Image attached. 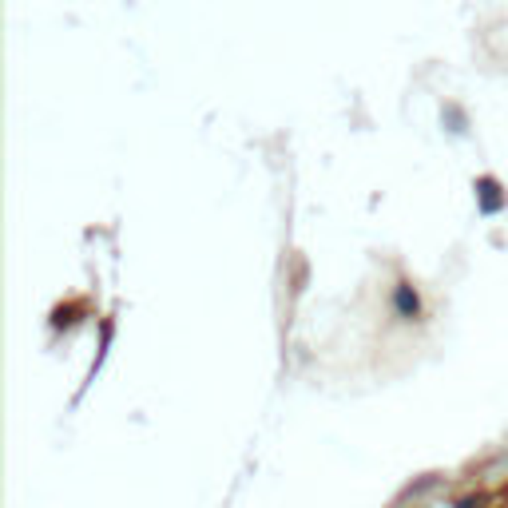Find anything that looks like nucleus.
Here are the masks:
<instances>
[{"label":"nucleus","mask_w":508,"mask_h":508,"mask_svg":"<svg viewBox=\"0 0 508 508\" xmlns=\"http://www.w3.org/2000/svg\"><path fill=\"white\" fill-rule=\"evenodd\" d=\"M397 310L405 314V318H413L421 310V298H417V290L413 286H397Z\"/></svg>","instance_id":"obj_1"}]
</instances>
